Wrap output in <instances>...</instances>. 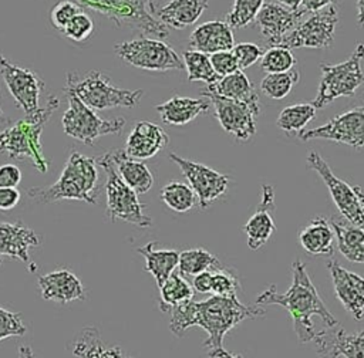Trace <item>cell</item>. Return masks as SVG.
<instances>
[{
	"instance_id": "1",
	"label": "cell",
	"mask_w": 364,
	"mask_h": 358,
	"mask_svg": "<svg viewBox=\"0 0 364 358\" xmlns=\"http://www.w3.org/2000/svg\"><path fill=\"white\" fill-rule=\"evenodd\" d=\"M169 330L176 337H182L191 327H200L206 331L208 338L202 347L209 358H243L239 354L229 352L223 347V338L239 322L249 318L264 317L262 305L243 304L236 294H213L203 301H186L172 307Z\"/></svg>"
},
{
	"instance_id": "2",
	"label": "cell",
	"mask_w": 364,
	"mask_h": 358,
	"mask_svg": "<svg viewBox=\"0 0 364 358\" xmlns=\"http://www.w3.org/2000/svg\"><path fill=\"white\" fill-rule=\"evenodd\" d=\"M259 305H282L290 314L293 321V330L300 344L313 342L316 330L313 325V315L320 317L326 327H336L338 321L327 310L321 300L316 286L313 284L306 264L301 260H296L291 264V284L286 293H279L276 284H272L267 290L260 293L256 298Z\"/></svg>"
},
{
	"instance_id": "3",
	"label": "cell",
	"mask_w": 364,
	"mask_h": 358,
	"mask_svg": "<svg viewBox=\"0 0 364 358\" xmlns=\"http://www.w3.org/2000/svg\"><path fill=\"white\" fill-rule=\"evenodd\" d=\"M98 195L97 159L78 151H71L55 183L43 188L36 186L28 190V196L43 205L61 200H80L95 205Z\"/></svg>"
},
{
	"instance_id": "4",
	"label": "cell",
	"mask_w": 364,
	"mask_h": 358,
	"mask_svg": "<svg viewBox=\"0 0 364 358\" xmlns=\"http://www.w3.org/2000/svg\"><path fill=\"white\" fill-rule=\"evenodd\" d=\"M57 95H50L43 107L30 115L16 121L13 125L0 131V153H6L11 159L30 161L37 172L48 170V159L43 153L41 134L43 128L58 108Z\"/></svg>"
},
{
	"instance_id": "5",
	"label": "cell",
	"mask_w": 364,
	"mask_h": 358,
	"mask_svg": "<svg viewBox=\"0 0 364 358\" xmlns=\"http://www.w3.org/2000/svg\"><path fill=\"white\" fill-rule=\"evenodd\" d=\"M64 92L75 95L88 108L104 111L109 108H134L144 97L142 90H124L111 82V78L97 70L82 75L68 72L65 78Z\"/></svg>"
},
{
	"instance_id": "6",
	"label": "cell",
	"mask_w": 364,
	"mask_h": 358,
	"mask_svg": "<svg viewBox=\"0 0 364 358\" xmlns=\"http://www.w3.org/2000/svg\"><path fill=\"white\" fill-rule=\"evenodd\" d=\"M80 6L101 13L118 27H132L146 37L159 40L169 36V27L154 14V0H75Z\"/></svg>"
},
{
	"instance_id": "7",
	"label": "cell",
	"mask_w": 364,
	"mask_h": 358,
	"mask_svg": "<svg viewBox=\"0 0 364 358\" xmlns=\"http://www.w3.org/2000/svg\"><path fill=\"white\" fill-rule=\"evenodd\" d=\"M364 60V44L358 43L351 55L338 64L321 63V80L313 105L320 109L340 97H353L364 82L361 61Z\"/></svg>"
},
{
	"instance_id": "8",
	"label": "cell",
	"mask_w": 364,
	"mask_h": 358,
	"mask_svg": "<svg viewBox=\"0 0 364 358\" xmlns=\"http://www.w3.org/2000/svg\"><path fill=\"white\" fill-rule=\"evenodd\" d=\"M107 176V216L111 222L122 220L139 227H151L152 219L144 213V205L138 199V193L129 188L119 176L109 153H104L97 159Z\"/></svg>"
},
{
	"instance_id": "9",
	"label": "cell",
	"mask_w": 364,
	"mask_h": 358,
	"mask_svg": "<svg viewBox=\"0 0 364 358\" xmlns=\"http://www.w3.org/2000/svg\"><path fill=\"white\" fill-rule=\"evenodd\" d=\"M114 51L124 63L146 71H171L183 70V60L176 51L159 38L139 37L135 40L119 41Z\"/></svg>"
},
{
	"instance_id": "10",
	"label": "cell",
	"mask_w": 364,
	"mask_h": 358,
	"mask_svg": "<svg viewBox=\"0 0 364 358\" xmlns=\"http://www.w3.org/2000/svg\"><path fill=\"white\" fill-rule=\"evenodd\" d=\"M68 108L63 115L61 124L64 132L85 143L92 145L98 138L105 135H118L125 126L124 116L104 119L98 116L94 109L88 108L81 99L73 94H67Z\"/></svg>"
},
{
	"instance_id": "11",
	"label": "cell",
	"mask_w": 364,
	"mask_h": 358,
	"mask_svg": "<svg viewBox=\"0 0 364 358\" xmlns=\"http://www.w3.org/2000/svg\"><path fill=\"white\" fill-rule=\"evenodd\" d=\"M338 11L334 4L311 13L307 18H301L296 27L289 31L280 41V47L293 48H326L334 41Z\"/></svg>"
},
{
	"instance_id": "12",
	"label": "cell",
	"mask_w": 364,
	"mask_h": 358,
	"mask_svg": "<svg viewBox=\"0 0 364 358\" xmlns=\"http://www.w3.org/2000/svg\"><path fill=\"white\" fill-rule=\"evenodd\" d=\"M307 168L314 170L326 183L330 196L337 206L341 216L354 226L364 224V209L363 205L354 192V188L350 186L347 182L341 180L334 175L330 169L328 163L321 158V155L316 151H311L307 155Z\"/></svg>"
},
{
	"instance_id": "13",
	"label": "cell",
	"mask_w": 364,
	"mask_h": 358,
	"mask_svg": "<svg viewBox=\"0 0 364 358\" xmlns=\"http://www.w3.org/2000/svg\"><path fill=\"white\" fill-rule=\"evenodd\" d=\"M169 159L188 179V185L195 192L200 209L209 207L213 202L226 193L229 186L228 175H223L203 163L185 159L175 152H169Z\"/></svg>"
},
{
	"instance_id": "14",
	"label": "cell",
	"mask_w": 364,
	"mask_h": 358,
	"mask_svg": "<svg viewBox=\"0 0 364 358\" xmlns=\"http://www.w3.org/2000/svg\"><path fill=\"white\" fill-rule=\"evenodd\" d=\"M301 141L310 139H328L337 143H344L355 149L364 148V105L354 107L327 124L299 132Z\"/></svg>"
},
{
	"instance_id": "15",
	"label": "cell",
	"mask_w": 364,
	"mask_h": 358,
	"mask_svg": "<svg viewBox=\"0 0 364 358\" xmlns=\"http://www.w3.org/2000/svg\"><path fill=\"white\" fill-rule=\"evenodd\" d=\"M0 75L16 105L21 108L26 115H30L40 108L44 81L34 71L13 64L0 54Z\"/></svg>"
},
{
	"instance_id": "16",
	"label": "cell",
	"mask_w": 364,
	"mask_h": 358,
	"mask_svg": "<svg viewBox=\"0 0 364 358\" xmlns=\"http://www.w3.org/2000/svg\"><path fill=\"white\" fill-rule=\"evenodd\" d=\"M202 97L208 98L213 105L215 116L226 134L237 141H247L256 134L255 118L257 115L247 104L209 91H203Z\"/></svg>"
},
{
	"instance_id": "17",
	"label": "cell",
	"mask_w": 364,
	"mask_h": 358,
	"mask_svg": "<svg viewBox=\"0 0 364 358\" xmlns=\"http://www.w3.org/2000/svg\"><path fill=\"white\" fill-rule=\"evenodd\" d=\"M41 242L43 237L23 222H0V264L3 257H9L20 260L31 273H34L37 266L31 263L30 251L37 249Z\"/></svg>"
},
{
	"instance_id": "18",
	"label": "cell",
	"mask_w": 364,
	"mask_h": 358,
	"mask_svg": "<svg viewBox=\"0 0 364 358\" xmlns=\"http://www.w3.org/2000/svg\"><path fill=\"white\" fill-rule=\"evenodd\" d=\"M306 14L307 11L303 7L289 10L279 3H264L255 18V23L267 45L276 47L280 45L283 37L291 31Z\"/></svg>"
},
{
	"instance_id": "19",
	"label": "cell",
	"mask_w": 364,
	"mask_h": 358,
	"mask_svg": "<svg viewBox=\"0 0 364 358\" xmlns=\"http://www.w3.org/2000/svg\"><path fill=\"white\" fill-rule=\"evenodd\" d=\"M316 352L321 358H364V330L348 334L343 328L326 327L313 338Z\"/></svg>"
},
{
	"instance_id": "20",
	"label": "cell",
	"mask_w": 364,
	"mask_h": 358,
	"mask_svg": "<svg viewBox=\"0 0 364 358\" xmlns=\"http://www.w3.org/2000/svg\"><path fill=\"white\" fill-rule=\"evenodd\" d=\"M327 268L330 271L334 291L344 308L357 321L363 320L364 314V278L343 266L336 260L327 261Z\"/></svg>"
},
{
	"instance_id": "21",
	"label": "cell",
	"mask_w": 364,
	"mask_h": 358,
	"mask_svg": "<svg viewBox=\"0 0 364 358\" xmlns=\"http://www.w3.org/2000/svg\"><path fill=\"white\" fill-rule=\"evenodd\" d=\"M274 207V189L272 185H263L257 209L243 227L247 236L249 249L257 250L266 244L276 232V223L272 216Z\"/></svg>"
},
{
	"instance_id": "22",
	"label": "cell",
	"mask_w": 364,
	"mask_h": 358,
	"mask_svg": "<svg viewBox=\"0 0 364 358\" xmlns=\"http://www.w3.org/2000/svg\"><path fill=\"white\" fill-rule=\"evenodd\" d=\"M40 294L47 301H54L58 304H67L75 300L85 298V290L80 278L67 268H58L44 276L38 280Z\"/></svg>"
},
{
	"instance_id": "23",
	"label": "cell",
	"mask_w": 364,
	"mask_h": 358,
	"mask_svg": "<svg viewBox=\"0 0 364 358\" xmlns=\"http://www.w3.org/2000/svg\"><path fill=\"white\" fill-rule=\"evenodd\" d=\"M168 142L169 138L159 125L149 121H139L127 138L125 152L129 158L142 161L155 156Z\"/></svg>"
},
{
	"instance_id": "24",
	"label": "cell",
	"mask_w": 364,
	"mask_h": 358,
	"mask_svg": "<svg viewBox=\"0 0 364 358\" xmlns=\"http://www.w3.org/2000/svg\"><path fill=\"white\" fill-rule=\"evenodd\" d=\"M189 50L203 54L229 51L235 45L232 27L222 20H210L199 24L189 36Z\"/></svg>"
},
{
	"instance_id": "25",
	"label": "cell",
	"mask_w": 364,
	"mask_h": 358,
	"mask_svg": "<svg viewBox=\"0 0 364 358\" xmlns=\"http://www.w3.org/2000/svg\"><path fill=\"white\" fill-rule=\"evenodd\" d=\"M210 101L205 97L202 98H189L175 95L165 102H161L155 107V111L159 114L161 119L168 125H185L193 121L196 116L203 115L209 111Z\"/></svg>"
},
{
	"instance_id": "26",
	"label": "cell",
	"mask_w": 364,
	"mask_h": 358,
	"mask_svg": "<svg viewBox=\"0 0 364 358\" xmlns=\"http://www.w3.org/2000/svg\"><path fill=\"white\" fill-rule=\"evenodd\" d=\"M205 91L229 99L245 102L255 111L256 115L260 114L259 95L255 90L253 82L246 77V74L242 70H237L226 77H220L215 84L208 85Z\"/></svg>"
},
{
	"instance_id": "27",
	"label": "cell",
	"mask_w": 364,
	"mask_h": 358,
	"mask_svg": "<svg viewBox=\"0 0 364 358\" xmlns=\"http://www.w3.org/2000/svg\"><path fill=\"white\" fill-rule=\"evenodd\" d=\"M208 4V0H171L162 7H154V14L165 26L183 30L199 20Z\"/></svg>"
},
{
	"instance_id": "28",
	"label": "cell",
	"mask_w": 364,
	"mask_h": 358,
	"mask_svg": "<svg viewBox=\"0 0 364 358\" xmlns=\"http://www.w3.org/2000/svg\"><path fill=\"white\" fill-rule=\"evenodd\" d=\"M301 247L314 256H331L334 253L336 233L331 223L323 217H314L299 233Z\"/></svg>"
},
{
	"instance_id": "29",
	"label": "cell",
	"mask_w": 364,
	"mask_h": 358,
	"mask_svg": "<svg viewBox=\"0 0 364 358\" xmlns=\"http://www.w3.org/2000/svg\"><path fill=\"white\" fill-rule=\"evenodd\" d=\"M121 179L136 193H146L154 185V176L148 166L134 158H129L125 149H112L108 152Z\"/></svg>"
},
{
	"instance_id": "30",
	"label": "cell",
	"mask_w": 364,
	"mask_h": 358,
	"mask_svg": "<svg viewBox=\"0 0 364 358\" xmlns=\"http://www.w3.org/2000/svg\"><path fill=\"white\" fill-rule=\"evenodd\" d=\"M145 259V268L156 281L158 288L175 271L179 261V253L172 249H155V243L149 242L136 249Z\"/></svg>"
},
{
	"instance_id": "31",
	"label": "cell",
	"mask_w": 364,
	"mask_h": 358,
	"mask_svg": "<svg viewBox=\"0 0 364 358\" xmlns=\"http://www.w3.org/2000/svg\"><path fill=\"white\" fill-rule=\"evenodd\" d=\"M73 354L78 358H122L121 347L104 344L98 328L84 327L73 344Z\"/></svg>"
},
{
	"instance_id": "32",
	"label": "cell",
	"mask_w": 364,
	"mask_h": 358,
	"mask_svg": "<svg viewBox=\"0 0 364 358\" xmlns=\"http://www.w3.org/2000/svg\"><path fill=\"white\" fill-rule=\"evenodd\" d=\"M336 233V242L340 253L350 261L364 264V229L351 223L344 224L337 219H331Z\"/></svg>"
},
{
	"instance_id": "33",
	"label": "cell",
	"mask_w": 364,
	"mask_h": 358,
	"mask_svg": "<svg viewBox=\"0 0 364 358\" xmlns=\"http://www.w3.org/2000/svg\"><path fill=\"white\" fill-rule=\"evenodd\" d=\"M159 308L166 313L172 307L191 301L193 298V287L178 273H172L159 287Z\"/></svg>"
},
{
	"instance_id": "34",
	"label": "cell",
	"mask_w": 364,
	"mask_h": 358,
	"mask_svg": "<svg viewBox=\"0 0 364 358\" xmlns=\"http://www.w3.org/2000/svg\"><path fill=\"white\" fill-rule=\"evenodd\" d=\"M223 267L218 257L212 254L210 251L196 247V249H188L182 250L179 253V261H178V270L181 276H196L202 271L210 270V268H220Z\"/></svg>"
},
{
	"instance_id": "35",
	"label": "cell",
	"mask_w": 364,
	"mask_h": 358,
	"mask_svg": "<svg viewBox=\"0 0 364 358\" xmlns=\"http://www.w3.org/2000/svg\"><path fill=\"white\" fill-rule=\"evenodd\" d=\"M161 199L171 210L176 213H186L198 203V197L192 188L179 180L166 183L161 190Z\"/></svg>"
},
{
	"instance_id": "36",
	"label": "cell",
	"mask_w": 364,
	"mask_h": 358,
	"mask_svg": "<svg viewBox=\"0 0 364 358\" xmlns=\"http://www.w3.org/2000/svg\"><path fill=\"white\" fill-rule=\"evenodd\" d=\"M185 70L188 72V81H202L208 85L215 84L220 77L215 72L208 54L195 50H185L182 53Z\"/></svg>"
},
{
	"instance_id": "37",
	"label": "cell",
	"mask_w": 364,
	"mask_h": 358,
	"mask_svg": "<svg viewBox=\"0 0 364 358\" xmlns=\"http://www.w3.org/2000/svg\"><path fill=\"white\" fill-rule=\"evenodd\" d=\"M317 108L313 104H293L283 108L277 116V126L287 132H301L303 128L314 118Z\"/></svg>"
},
{
	"instance_id": "38",
	"label": "cell",
	"mask_w": 364,
	"mask_h": 358,
	"mask_svg": "<svg viewBox=\"0 0 364 358\" xmlns=\"http://www.w3.org/2000/svg\"><path fill=\"white\" fill-rule=\"evenodd\" d=\"M299 80L300 72L294 68L284 72L266 74L260 81V90L266 97L272 99H282L289 95V92L299 82Z\"/></svg>"
},
{
	"instance_id": "39",
	"label": "cell",
	"mask_w": 364,
	"mask_h": 358,
	"mask_svg": "<svg viewBox=\"0 0 364 358\" xmlns=\"http://www.w3.org/2000/svg\"><path fill=\"white\" fill-rule=\"evenodd\" d=\"M296 65V58L293 57L291 51L286 47H269V50L264 51L260 61V68L266 74L273 72H284L291 70Z\"/></svg>"
},
{
	"instance_id": "40",
	"label": "cell",
	"mask_w": 364,
	"mask_h": 358,
	"mask_svg": "<svg viewBox=\"0 0 364 358\" xmlns=\"http://www.w3.org/2000/svg\"><path fill=\"white\" fill-rule=\"evenodd\" d=\"M263 7V0H235L232 10L226 14V23L232 28H240L255 21Z\"/></svg>"
},
{
	"instance_id": "41",
	"label": "cell",
	"mask_w": 364,
	"mask_h": 358,
	"mask_svg": "<svg viewBox=\"0 0 364 358\" xmlns=\"http://www.w3.org/2000/svg\"><path fill=\"white\" fill-rule=\"evenodd\" d=\"M94 30V21L92 18L84 11L81 10L80 13H77L65 26V28L61 31L65 37H68L73 41H84L87 40L91 33Z\"/></svg>"
},
{
	"instance_id": "42",
	"label": "cell",
	"mask_w": 364,
	"mask_h": 358,
	"mask_svg": "<svg viewBox=\"0 0 364 358\" xmlns=\"http://www.w3.org/2000/svg\"><path fill=\"white\" fill-rule=\"evenodd\" d=\"M27 331L18 313L0 307V341L10 337H21Z\"/></svg>"
},
{
	"instance_id": "43",
	"label": "cell",
	"mask_w": 364,
	"mask_h": 358,
	"mask_svg": "<svg viewBox=\"0 0 364 358\" xmlns=\"http://www.w3.org/2000/svg\"><path fill=\"white\" fill-rule=\"evenodd\" d=\"M240 288V283L233 271L228 268H218L212 277V293L218 295H232Z\"/></svg>"
},
{
	"instance_id": "44",
	"label": "cell",
	"mask_w": 364,
	"mask_h": 358,
	"mask_svg": "<svg viewBox=\"0 0 364 358\" xmlns=\"http://www.w3.org/2000/svg\"><path fill=\"white\" fill-rule=\"evenodd\" d=\"M82 10V6H80L77 1H71V0H63L60 3H57L50 14V20L51 24L58 30L63 31L65 28V26L68 24V21Z\"/></svg>"
},
{
	"instance_id": "45",
	"label": "cell",
	"mask_w": 364,
	"mask_h": 358,
	"mask_svg": "<svg viewBox=\"0 0 364 358\" xmlns=\"http://www.w3.org/2000/svg\"><path fill=\"white\" fill-rule=\"evenodd\" d=\"M232 53L236 57L239 70H242V71L249 68L250 65H253L264 54L263 48L259 47L255 43H239V44H235L233 48H232Z\"/></svg>"
},
{
	"instance_id": "46",
	"label": "cell",
	"mask_w": 364,
	"mask_h": 358,
	"mask_svg": "<svg viewBox=\"0 0 364 358\" xmlns=\"http://www.w3.org/2000/svg\"><path fill=\"white\" fill-rule=\"evenodd\" d=\"M209 58H210V63H212V67H213L215 72L219 77H226V75L233 74L235 71L239 70L236 57L233 55L232 50L210 54Z\"/></svg>"
},
{
	"instance_id": "47",
	"label": "cell",
	"mask_w": 364,
	"mask_h": 358,
	"mask_svg": "<svg viewBox=\"0 0 364 358\" xmlns=\"http://www.w3.org/2000/svg\"><path fill=\"white\" fill-rule=\"evenodd\" d=\"M21 180V170L13 165L6 163L0 166V188H16Z\"/></svg>"
},
{
	"instance_id": "48",
	"label": "cell",
	"mask_w": 364,
	"mask_h": 358,
	"mask_svg": "<svg viewBox=\"0 0 364 358\" xmlns=\"http://www.w3.org/2000/svg\"><path fill=\"white\" fill-rule=\"evenodd\" d=\"M20 202V192L16 188H0V210H10Z\"/></svg>"
},
{
	"instance_id": "49",
	"label": "cell",
	"mask_w": 364,
	"mask_h": 358,
	"mask_svg": "<svg viewBox=\"0 0 364 358\" xmlns=\"http://www.w3.org/2000/svg\"><path fill=\"white\" fill-rule=\"evenodd\" d=\"M212 277H213V273L209 271V270L196 274L193 277V280H192L193 290L198 291V293H209V291H212Z\"/></svg>"
},
{
	"instance_id": "50",
	"label": "cell",
	"mask_w": 364,
	"mask_h": 358,
	"mask_svg": "<svg viewBox=\"0 0 364 358\" xmlns=\"http://www.w3.org/2000/svg\"><path fill=\"white\" fill-rule=\"evenodd\" d=\"M337 1L338 0H301V7L307 13H316V11H320Z\"/></svg>"
},
{
	"instance_id": "51",
	"label": "cell",
	"mask_w": 364,
	"mask_h": 358,
	"mask_svg": "<svg viewBox=\"0 0 364 358\" xmlns=\"http://www.w3.org/2000/svg\"><path fill=\"white\" fill-rule=\"evenodd\" d=\"M277 3L289 10H297V9H300L301 0H277Z\"/></svg>"
},
{
	"instance_id": "52",
	"label": "cell",
	"mask_w": 364,
	"mask_h": 358,
	"mask_svg": "<svg viewBox=\"0 0 364 358\" xmlns=\"http://www.w3.org/2000/svg\"><path fill=\"white\" fill-rule=\"evenodd\" d=\"M357 23L364 27V0H357Z\"/></svg>"
},
{
	"instance_id": "53",
	"label": "cell",
	"mask_w": 364,
	"mask_h": 358,
	"mask_svg": "<svg viewBox=\"0 0 364 358\" xmlns=\"http://www.w3.org/2000/svg\"><path fill=\"white\" fill-rule=\"evenodd\" d=\"M18 358H36L30 345H20Z\"/></svg>"
},
{
	"instance_id": "54",
	"label": "cell",
	"mask_w": 364,
	"mask_h": 358,
	"mask_svg": "<svg viewBox=\"0 0 364 358\" xmlns=\"http://www.w3.org/2000/svg\"><path fill=\"white\" fill-rule=\"evenodd\" d=\"M353 188H354V192L357 193V196H358V199L363 205V209H364V189L360 188V186H353ZM363 227H364V224H363Z\"/></svg>"
},
{
	"instance_id": "55",
	"label": "cell",
	"mask_w": 364,
	"mask_h": 358,
	"mask_svg": "<svg viewBox=\"0 0 364 358\" xmlns=\"http://www.w3.org/2000/svg\"><path fill=\"white\" fill-rule=\"evenodd\" d=\"M4 122H7V116L4 115V112H3V109L0 107V124H4Z\"/></svg>"
},
{
	"instance_id": "56",
	"label": "cell",
	"mask_w": 364,
	"mask_h": 358,
	"mask_svg": "<svg viewBox=\"0 0 364 358\" xmlns=\"http://www.w3.org/2000/svg\"><path fill=\"white\" fill-rule=\"evenodd\" d=\"M127 358H129V357H127Z\"/></svg>"
}]
</instances>
